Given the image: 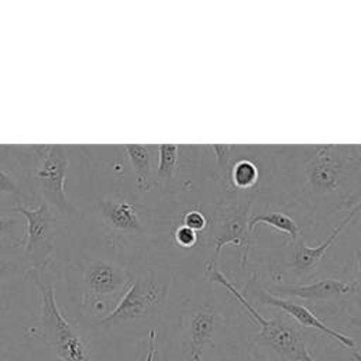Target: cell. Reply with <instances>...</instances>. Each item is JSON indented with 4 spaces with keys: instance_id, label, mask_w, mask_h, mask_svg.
<instances>
[{
    "instance_id": "28",
    "label": "cell",
    "mask_w": 361,
    "mask_h": 361,
    "mask_svg": "<svg viewBox=\"0 0 361 361\" xmlns=\"http://www.w3.org/2000/svg\"><path fill=\"white\" fill-rule=\"evenodd\" d=\"M358 216H360V227H361V210H360V213H358Z\"/></svg>"
},
{
    "instance_id": "1",
    "label": "cell",
    "mask_w": 361,
    "mask_h": 361,
    "mask_svg": "<svg viewBox=\"0 0 361 361\" xmlns=\"http://www.w3.org/2000/svg\"><path fill=\"white\" fill-rule=\"evenodd\" d=\"M206 271L209 278L226 288L254 322H257L259 330L254 336V343L268 348L282 361H316L307 348V334L299 324L283 314L274 317L262 316L213 262L206 264Z\"/></svg>"
},
{
    "instance_id": "3",
    "label": "cell",
    "mask_w": 361,
    "mask_h": 361,
    "mask_svg": "<svg viewBox=\"0 0 361 361\" xmlns=\"http://www.w3.org/2000/svg\"><path fill=\"white\" fill-rule=\"evenodd\" d=\"M169 286L171 279L158 278L152 271L133 278L116 306L107 314L99 317L93 327L111 330L155 319L165 307Z\"/></svg>"
},
{
    "instance_id": "7",
    "label": "cell",
    "mask_w": 361,
    "mask_h": 361,
    "mask_svg": "<svg viewBox=\"0 0 361 361\" xmlns=\"http://www.w3.org/2000/svg\"><path fill=\"white\" fill-rule=\"evenodd\" d=\"M219 310L213 305L195 306L186 319L182 361H202L204 348L213 341L219 326Z\"/></svg>"
},
{
    "instance_id": "16",
    "label": "cell",
    "mask_w": 361,
    "mask_h": 361,
    "mask_svg": "<svg viewBox=\"0 0 361 361\" xmlns=\"http://www.w3.org/2000/svg\"><path fill=\"white\" fill-rule=\"evenodd\" d=\"M28 259L21 255H0V293L18 278H24L30 268Z\"/></svg>"
},
{
    "instance_id": "22",
    "label": "cell",
    "mask_w": 361,
    "mask_h": 361,
    "mask_svg": "<svg viewBox=\"0 0 361 361\" xmlns=\"http://www.w3.org/2000/svg\"><path fill=\"white\" fill-rule=\"evenodd\" d=\"M210 147H212V149L214 152L217 165L221 168V171H226V168L228 165L230 154L233 151V145H228V144H212Z\"/></svg>"
},
{
    "instance_id": "25",
    "label": "cell",
    "mask_w": 361,
    "mask_h": 361,
    "mask_svg": "<svg viewBox=\"0 0 361 361\" xmlns=\"http://www.w3.org/2000/svg\"><path fill=\"white\" fill-rule=\"evenodd\" d=\"M358 202H361V188L358 189V192L357 193H354V195H351V197L345 202V207H354Z\"/></svg>"
},
{
    "instance_id": "8",
    "label": "cell",
    "mask_w": 361,
    "mask_h": 361,
    "mask_svg": "<svg viewBox=\"0 0 361 361\" xmlns=\"http://www.w3.org/2000/svg\"><path fill=\"white\" fill-rule=\"evenodd\" d=\"M14 213H18L25 217V241L23 255L28 259L37 250L48 248L51 245V240L55 234L58 224V213L44 200L34 207L30 209L23 203H17L11 207Z\"/></svg>"
},
{
    "instance_id": "6",
    "label": "cell",
    "mask_w": 361,
    "mask_h": 361,
    "mask_svg": "<svg viewBox=\"0 0 361 361\" xmlns=\"http://www.w3.org/2000/svg\"><path fill=\"white\" fill-rule=\"evenodd\" d=\"M353 157L338 145H319L306 164V182L312 192L326 195L336 192L344 182Z\"/></svg>"
},
{
    "instance_id": "26",
    "label": "cell",
    "mask_w": 361,
    "mask_h": 361,
    "mask_svg": "<svg viewBox=\"0 0 361 361\" xmlns=\"http://www.w3.org/2000/svg\"><path fill=\"white\" fill-rule=\"evenodd\" d=\"M348 322H350V326L357 327V329L361 330V316H353V317L348 319Z\"/></svg>"
},
{
    "instance_id": "9",
    "label": "cell",
    "mask_w": 361,
    "mask_h": 361,
    "mask_svg": "<svg viewBox=\"0 0 361 361\" xmlns=\"http://www.w3.org/2000/svg\"><path fill=\"white\" fill-rule=\"evenodd\" d=\"M257 300L258 303L261 305H265V306H272V307H278L279 310H282L285 314L290 316V319L299 324V326H303V327H307V329H314V330H319L322 331L323 334L337 340L343 347L348 348V350H353L355 348V341L348 337L347 334L344 333H340L331 327H329L327 324H324V322L322 319H319L309 307H306L305 305H300L298 302H293V300H289V299H285V298H281V296H276L271 292H267V290H258L257 292Z\"/></svg>"
},
{
    "instance_id": "27",
    "label": "cell",
    "mask_w": 361,
    "mask_h": 361,
    "mask_svg": "<svg viewBox=\"0 0 361 361\" xmlns=\"http://www.w3.org/2000/svg\"><path fill=\"white\" fill-rule=\"evenodd\" d=\"M350 353H351V358H353L354 361H361V353H360L357 348L350 350Z\"/></svg>"
},
{
    "instance_id": "21",
    "label": "cell",
    "mask_w": 361,
    "mask_h": 361,
    "mask_svg": "<svg viewBox=\"0 0 361 361\" xmlns=\"http://www.w3.org/2000/svg\"><path fill=\"white\" fill-rule=\"evenodd\" d=\"M0 193L4 195H18L20 186L17 180L6 171L0 168Z\"/></svg>"
},
{
    "instance_id": "18",
    "label": "cell",
    "mask_w": 361,
    "mask_h": 361,
    "mask_svg": "<svg viewBox=\"0 0 361 361\" xmlns=\"http://www.w3.org/2000/svg\"><path fill=\"white\" fill-rule=\"evenodd\" d=\"M258 166L250 159L237 161L230 169V180L237 189H250L258 182Z\"/></svg>"
},
{
    "instance_id": "14",
    "label": "cell",
    "mask_w": 361,
    "mask_h": 361,
    "mask_svg": "<svg viewBox=\"0 0 361 361\" xmlns=\"http://www.w3.org/2000/svg\"><path fill=\"white\" fill-rule=\"evenodd\" d=\"M128 161L135 173L137 188L140 190L149 189V178L152 172V149L151 145L144 144H124L123 145Z\"/></svg>"
},
{
    "instance_id": "19",
    "label": "cell",
    "mask_w": 361,
    "mask_h": 361,
    "mask_svg": "<svg viewBox=\"0 0 361 361\" xmlns=\"http://www.w3.org/2000/svg\"><path fill=\"white\" fill-rule=\"evenodd\" d=\"M182 221H183L182 223L183 226H186L188 228L193 230L195 233H200V231L206 230V227H207L206 216L200 210H197V209L186 212L183 214V217H182Z\"/></svg>"
},
{
    "instance_id": "12",
    "label": "cell",
    "mask_w": 361,
    "mask_h": 361,
    "mask_svg": "<svg viewBox=\"0 0 361 361\" xmlns=\"http://www.w3.org/2000/svg\"><path fill=\"white\" fill-rule=\"evenodd\" d=\"M351 292H353V283L343 282V281L334 279V278H323L316 282L306 283V285H296V286H286V288L275 289L276 296L286 295V296H293V298H299V299L309 300V302L327 300L331 298L348 295Z\"/></svg>"
},
{
    "instance_id": "10",
    "label": "cell",
    "mask_w": 361,
    "mask_h": 361,
    "mask_svg": "<svg viewBox=\"0 0 361 361\" xmlns=\"http://www.w3.org/2000/svg\"><path fill=\"white\" fill-rule=\"evenodd\" d=\"M250 207H251V203L248 202L245 203V206H237L226 210L220 221L214 226L213 237L216 241V248H214L216 258H219L221 248L224 245L231 244L241 251V255L244 250L243 265H245L248 258V247H250V233H248Z\"/></svg>"
},
{
    "instance_id": "2",
    "label": "cell",
    "mask_w": 361,
    "mask_h": 361,
    "mask_svg": "<svg viewBox=\"0 0 361 361\" xmlns=\"http://www.w3.org/2000/svg\"><path fill=\"white\" fill-rule=\"evenodd\" d=\"M51 258L31 265L24 279L31 281L39 293V324L44 338L62 361H90V353L78 330L62 314L55 295V286L48 272Z\"/></svg>"
},
{
    "instance_id": "4",
    "label": "cell",
    "mask_w": 361,
    "mask_h": 361,
    "mask_svg": "<svg viewBox=\"0 0 361 361\" xmlns=\"http://www.w3.org/2000/svg\"><path fill=\"white\" fill-rule=\"evenodd\" d=\"M32 151L38 157V166L34 171V188L59 216L73 212L65 192L69 158L65 145L48 144L34 145Z\"/></svg>"
},
{
    "instance_id": "13",
    "label": "cell",
    "mask_w": 361,
    "mask_h": 361,
    "mask_svg": "<svg viewBox=\"0 0 361 361\" xmlns=\"http://www.w3.org/2000/svg\"><path fill=\"white\" fill-rule=\"evenodd\" d=\"M99 206L103 223L110 230L127 234L142 230L141 219L131 203L120 199H103Z\"/></svg>"
},
{
    "instance_id": "24",
    "label": "cell",
    "mask_w": 361,
    "mask_h": 361,
    "mask_svg": "<svg viewBox=\"0 0 361 361\" xmlns=\"http://www.w3.org/2000/svg\"><path fill=\"white\" fill-rule=\"evenodd\" d=\"M17 220L14 217H6V216H0V238L7 237L11 230L16 227Z\"/></svg>"
},
{
    "instance_id": "11",
    "label": "cell",
    "mask_w": 361,
    "mask_h": 361,
    "mask_svg": "<svg viewBox=\"0 0 361 361\" xmlns=\"http://www.w3.org/2000/svg\"><path fill=\"white\" fill-rule=\"evenodd\" d=\"M361 210V202H358L353 210L333 228V231L330 233V235L317 247H309L306 244L305 240H299L295 245V255L292 262L288 265L298 276H306L310 275L319 265V262L324 258L326 252L329 251V248L336 243V240L338 238V235L341 234V231L350 224V221L358 216Z\"/></svg>"
},
{
    "instance_id": "20",
    "label": "cell",
    "mask_w": 361,
    "mask_h": 361,
    "mask_svg": "<svg viewBox=\"0 0 361 361\" xmlns=\"http://www.w3.org/2000/svg\"><path fill=\"white\" fill-rule=\"evenodd\" d=\"M175 243L182 248H192L197 243V233L188 228L186 226L180 224L175 228Z\"/></svg>"
},
{
    "instance_id": "23",
    "label": "cell",
    "mask_w": 361,
    "mask_h": 361,
    "mask_svg": "<svg viewBox=\"0 0 361 361\" xmlns=\"http://www.w3.org/2000/svg\"><path fill=\"white\" fill-rule=\"evenodd\" d=\"M355 258H357V272H355V279L353 282V293H355L357 302L361 305V248H357Z\"/></svg>"
},
{
    "instance_id": "5",
    "label": "cell",
    "mask_w": 361,
    "mask_h": 361,
    "mask_svg": "<svg viewBox=\"0 0 361 361\" xmlns=\"http://www.w3.org/2000/svg\"><path fill=\"white\" fill-rule=\"evenodd\" d=\"M83 306L94 313L106 307V303L118 295H123L130 282L131 274L121 265L103 258L87 262L83 268Z\"/></svg>"
},
{
    "instance_id": "15",
    "label": "cell",
    "mask_w": 361,
    "mask_h": 361,
    "mask_svg": "<svg viewBox=\"0 0 361 361\" xmlns=\"http://www.w3.org/2000/svg\"><path fill=\"white\" fill-rule=\"evenodd\" d=\"M258 224H267V226H271L274 230L285 233L286 235L290 237L292 243H296L298 235L300 233V228L296 224V221L289 214H285V213H281V212H272V213L251 216L250 220H248V233L251 234L254 227L258 226Z\"/></svg>"
},
{
    "instance_id": "17",
    "label": "cell",
    "mask_w": 361,
    "mask_h": 361,
    "mask_svg": "<svg viewBox=\"0 0 361 361\" xmlns=\"http://www.w3.org/2000/svg\"><path fill=\"white\" fill-rule=\"evenodd\" d=\"M179 145L178 144H159L158 145V166L157 180L164 183L173 179L178 168Z\"/></svg>"
}]
</instances>
